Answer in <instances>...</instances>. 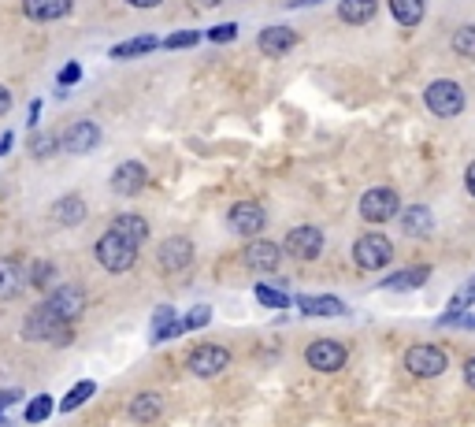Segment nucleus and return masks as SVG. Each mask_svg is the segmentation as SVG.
Listing matches in <instances>:
<instances>
[{"label": "nucleus", "mask_w": 475, "mask_h": 427, "mask_svg": "<svg viewBox=\"0 0 475 427\" xmlns=\"http://www.w3.org/2000/svg\"><path fill=\"white\" fill-rule=\"evenodd\" d=\"M71 327H74V324L56 320L53 308H49L45 301H37L30 313H26V320H23V338H26V342H53V345H63V342H71Z\"/></svg>", "instance_id": "nucleus-1"}, {"label": "nucleus", "mask_w": 475, "mask_h": 427, "mask_svg": "<svg viewBox=\"0 0 475 427\" xmlns=\"http://www.w3.org/2000/svg\"><path fill=\"white\" fill-rule=\"evenodd\" d=\"M93 257L104 271H111V276H123V271H131L138 264V246H131L127 238H119L115 230H104V235L97 238L93 246Z\"/></svg>", "instance_id": "nucleus-2"}, {"label": "nucleus", "mask_w": 475, "mask_h": 427, "mask_svg": "<svg viewBox=\"0 0 475 427\" xmlns=\"http://www.w3.org/2000/svg\"><path fill=\"white\" fill-rule=\"evenodd\" d=\"M423 104H427L431 115H439V120H457V115L464 112V104H468V93L460 90V82L439 79V82H431L423 90Z\"/></svg>", "instance_id": "nucleus-3"}, {"label": "nucleus", "mask_w": 475, "mask_h": 427, "mask_svg": "<svg viewBox=\"0 0 475 427\" xmlns=\"http://www.w3.org/2000/svg\"><path fill=\"white\" fill-rule=\"evenodd\" d=\"M353 260L361 271H383L393 264V242L386 235H379V230H368V235L353 242Z\"/></svg>", "instance_id": "nucleus-4"}, {"label": "nucleus", "mask_w": 475, "mask_h": 427, "mask_svg": "<svg viewBox=\"0 0 475 427\" xmlns=\"http://www.w3.org/2000/svg\"><path fill=\"white\" fill-rule=\"evenodd\" d=\"M405 368H409V375H416V379H439V375L450 368V357H446L442 345L420 342V345H409V349H405Z\"/></svg>", "instance_id": "nucleus-5"}, {"label": "nucleus", "mask_w": 475, "mask_h": 427, "mask_svg": "<svg viewBox=\"0 0 475 427\" xmlns=\"http://www.w3.org/2000/svg\"><path fill=\"white\" fill-rule=\"evenodd\" d=\"M305 361H308L312 372L331 375V372H342V368H345L349 349H345L338 338H315V342H308V349H305Z\"/></svg>", "instance_id": "nucleus-6"}, {"label": "nucleus", "mask_w": 475, "mask_h": 427, "mask_svg": "<svg viewBox=\"0 0 475 427\" xmlns=\"http://www.w3.org/2000/svg\"><path fill=\"white\" fill-rule=\"evenodd\" d=\"M402 212V198H398V189H390V186H372L364 189V198H361V219L364 223H386Z\"/></svg>", "instance_id": "nucleus-7"}, {"label": "nucleus", "mask_w": 475, "mask_h": 427, "mask_svg": "<svg viewBox=\"0 0 475 427\" xmlns=\"http://www.w3.org/2000/svg\"><path fill=\"white\" fill-rule=\"evenodd\" d=\"M283 249L294 260H315V257L324 253V230L315 227V223H297L290 235L283 238Z\"/></svg>", "instance_id": "nucleus-8"}, {"label": "nucleus", "mask_w": 475, "mask_h": 427, "mask_svg": "<svg viewBox=\"0 0 475 427\" xmlns=\"http://www.w3.org/2000/svg\"><path fill=\"white\" fill-rule=\"evenodd\" d=\"M227 227L234 230V235H242V238H257L260 230L267 227V209L260 201H238L227 212Z\"/></svg>", "instance_id": "nucleus-9"}, {"label": "nucleus", "mask_w": 475, "mask_h": 427, "mask_svg": "<svg viewBox=\"0 0 475 427\" xmlns=\"http://www.w3.org/2000/svg\"><path fill=\"white\" fill-rule=\"evenodd\" d=\"M45 305L56 313V320L63 324H74L78 316H82V308H86V290L78 286V283H60L56 290H49Z\"/></svg>", "instance_id": "nucleus-10"}, {"label": "nucleus", "mask_w": 475, "mask_h": 427, "mask_svg": "<svg viewBox=\"0 0 475 427\" xmlns=\"http://www.w3.org/2000/svg\"><path fill=\"white\" fill-rule=\"evenodd\" d=\"M186 364H189V372H193L197 379H216V375H223V368L230 364V354H227V345H219V342H205V345L193 349Z\"/></svg>", "instance_id": "nucleus-11"}, {"label": "nucleus", "mask_w": 475, "mask_h": 427, "mask_svg": "<svg viewBox=\"0 0 475 427\" xmlns=\"http://www.w3.org/2000/svg\"><path fill=\"white\" fill-rule=\"evenodd\" d=\"M193 257H197V249H193V242L182 238V235L164 238L160 249H156V264H160L164 276H179V271H186V267L193 264Z\"/></svg>", "instance_id": "nucleus-12"}, {"label": "nucleus", "mask_w": 475, "mask_h": 427, "mask_svg": "<svg viewBox=\"0 0 475 427\" xmlns=\"http://www.w3.org/2000/svg\"><path fill=\"white\" fill-rule=\"evenodd\" d=\"M60 145L63 152H71V157H82V152H93L101 145V127L93 120H74L63 134H60Z\"/></svg>", "instance_id": "nucleus-13"}, {"label": "nucleus", "mask_w": 475, "mask_h": 427, "mask_svg": "<svg viewBox=\"0 0 475 427\" xmlns=\"http://www.w3.org/2000/svg\"><path fill=\"white\" fill-rule=\"evenodd\" d=\"M145 182H149V168L141 160H123L111 171V189L119 193V198H138V193L145 189Z\"/></svg>", "instance_id": "nucleus-14"}, {"label": "nucleus", "mask_w": 475, "mask_h": 427, "mask_svg": "<svg viewBox=\"0 0 475 427\" xmlns=\"http://www.w3.org/2000/svg\"><path fill=\"white\" fill-rule=\"evenodd\" d=\"M297 30H290V26H267V30H260V37H257V49L264 53V56H286V53H294L297 49Z\"/></svg>", "instance_id": "nucleus-15"}, {"label": "nucleus", "mask_w": 475, "mask_h": 427, "mask_svg": "<svg viewBox=\"0 0 475 427\" xmlns=\"http://www.w3.org/2000/svg\"><path fill=\"white\" fill-rule=\"evenodd\" d=\"M23 286H30V276L19 257H0V301H12L15 294H23Z\"/></svg>", "instance_id": "nucleus-16"}, {"label": "nucleus", "mask_w": 475, "mask_h": 427, "mask_svg": "<svg viewBox=\"0 0 475 427\" xmlns=\"http://www.w3.org/2000/svg\"><path fill=\"white\" fill-rule=\"evenodd\" d=\"M242 260H246V267H253V271H275V267L283 264V246L264 242V238H253V242L246 246Z\"/></svg>", "instance_id": "nucleus-17"}, {"label": "nucleus", "mask_w": 475, "mask_h": 427, "mask_svg": "<svg viewBox=\"0 0 475 427\" xmlns=\"http://www.w3.org/2000/svg\"><path fill=\"white\" fill-rule=\"evenodd\" d=\"M74 8V0H23V15L30 23H60Z\"/></svg>", "instance_id": "nucleus-18"}, {"label": "nucleus", "mask_w": 475, "mask_h": 427, "mask_svg": "<svg viewBox=\"0 0 475 427\" xmlns=\"http://www.w3.org/2000/svg\"><path fill=\"white\" fill-rule=\"evenodd\" d=\"M108 230H115V235H119V238H127L131 246H141V242L149 238V219L138 216V212H119V216L111 219Z\"/></svg>", "instance_id": "nucleus-19"}, {"label": "nucleus", "mask_w": 475, "mask_h": 427, "mask_svg": "<svg viewBox=\"0 0 475 427\" xmlns=\"http://www.w3.org/2000/svg\"><path fill=\"white\" fill-rule=\"evenodd\" d=\"M402 230L409 238H427L434 230V212L427 205H409L402 209Z\"/></svg>", "instance_id": "nucleus-20"}, {"label": "nucleus", "mask_w": 475, "mask_h": 427, "mask_svg": "<svg viewBox=\"0 0 475 427\" xmlns=\"http://www.w3.org/2000/svg\"><path fill=\"white\" fill-rule=\"evenodd\" d=\"M60 227H78L86 219V201H82V193H63V198L53 205V212H49Z\"/></svg>", "instance_id": "nucleus-21"}, {"label": "nucleus", "mask_w": 475, "mask_h": 427, "mask_svg": "<svg viewBox=\"0 0 475 427\" xmlns=\"http://www.w3.org/2000/svg\"><path fill=\"white\" fill-rule=\"evenodd\" d=\"M127 412H131L134 423H152V420H160V416H164V394H156V391L134 394V402H131Z\"/></svg>", "instance_id": "nucleus-22"}, {"label": "nucleus", "mask_w": 475, "mask_h": 427, "mask_svg": "<svg viewBox=\"0 0 475 427\" xmlns=\"http://www.w3.org/2000/svg\"><path fill=\"white\" fill-rule=\"evenodd\" d=\"M297 308L312 320H334V316H345V305L338 297H297Z\"/></svg>", "instance_id": "nucleus-23"}, {"label": "nucleus", "mask_w": 475, "mask_h": 427, "mask_svg": "<svg viewBox=\"0 0 475 427\" xmlns=\"http://www.w3.org/2000/svg\"><path fill=\"white\" fill-rule=\"evenodd\" d=\"M186 327H182V320L175 316V308L171 305H160L152 313V345H160V342H168V338H175V335H182Z\"/></svg>", "instance_id": "nucleus-24"}, {"label": "nucleus", "mask_w": 475, "mask_h": 427, "mask_svg": "<svg viewBox=\"0 0 475 427\" xmlns=\"http://www.w3.org/2000/svg\"><path fill=\"white\" fill-rule=\"evenodd\" d=\"M375 8H379V0H342L338 19L349 23V26H364V23L375 19Z\"/></svg>", "instance_id": "nucleus-25"}, {"label": "nucleus", "mask_w": 475, "mask_h": 427, "mask_svg": "<svg viewBox=\"0 0 475 427\" xmlns=\"http://www.w3.org/2000/svg\"><path fill=\"white\" fill-rule=\"evenodd\" d=\"M431 279V267H405V271H393V276L383 279V290H416Z\"/></svg>", "instance_id": "nucleus-26"}, {"label": "nucleus", "mask_w": 475, "mask_h": 427, "mask_svg": "<svg viewBox=\"0 0 475 427\" xmlns=\"http://www.w3.org/2000/svg\"><path fill=\"white\" fill-rule=\"evenodd\" d=\"M164 42H156L152 34H141V37H131V42H119L111 49V60H131V56H149L152 49H160Z\"/></svg>", "instance_id": "nucleus-27"}, {"label": "nucleus", "mask_w": 475, "mask_h": 427, "mask_svg": "<svg viewBox=\"0 0 475 427\" xmlns=\"http://www.w3.org/2000/svg\"><path fill=\"white\" fill-rule=\"evenodd\" d=\"M253 297H257L264 308H279V313H283V308H290V294H286L279 283H257V286H253Z\"/></svg>", "instance_id": "nucleus-28"}, {"label": "nucleus", "mask_w": 475, "mask_h": 427, "mask_svg": "<svg viewBox=\"0 0 475 427\" xmlns=\"http://www.w3.org/2000/svg\"><path fill=\"white\" fill-rule=\"evenodd\" d=\"M93 394H97V383H93V379H82L78 386H71V391H67V398L60 402V412H74V409H82Z\"/></svg>", "instance_id": "nucleus-29"}, {"label": "nucleus", "mask_w": 475, "mask_h": 427, "mask_svg": "<svg viewBox=\"0 0 475 427\" xmlns=\"http://www.w3.org/2000/svg\"><path fill=\"white\" fill-rule=\"evenodd\" d=\"M390 12L402 26H420L423 19V0H390Z\"/></svg>", "instance_id": "nucleus-30"}, {"label": "nucleus", "mask_w": 475, "mask_h": 427, "mask_svg": "<svg viewBox=\"0 0 475 427\" xmlns=\"http://www.w3.org/2000/svg\"><path fill=\"white\" fill-rule=\"evenodd\" d=\"M26 149H30L34 160H49V157H56L63 145H60V134H34V138L26 141Z\"/></svg>", "instance_id": "nucleus-31"}, {"label": "nucleus", "mask_w": 475, "mask_h": 427, "mask_svg": "<svg viewBox=\"0 0 475 427\" xmlns=\"http://www.w3.org/2000/svg\"><path fill=\"white\" fill-rule=\"evenodd\" d=\"M453 53L457 56H464V60H475V26H460L457 34H453Z\"/></svg>", "instance_id": "nucleus-32"}, {"label": "nucleus", "mask_w": 475, "mask_h": 427, "mask_svg": "<svg viewBox=\"0 0 475 427\" xmlns=\"http://www.w3.org/2000/svg\"><path fill=\"white\" fill-rule=\"evenodd\" d=\"M53 405H56V402H53L49 394H37V398L26 405V412H23V416H26V423H42V420H49Z\"/></svg>", "instance_id": "nucleus-33"}, {"label": "nucleus", "mask_w": 475, "mask_h": 427, "mask_svg": "<svg viewBox=\"0 0 475 427\" xmlns=\"http://www.w3.org/2000/svg\"><path fill=\"white\" fill-rule=\"evenodd\" d=\"M193 45H201V34H197V30H179V34L164 37V49H171V53H179V49H193Z\"/></svg>", "instance_id": "nucleus-34"}, {"label": "nucleus", "mask_w": 475, "mask_h": 427, "mask_svg": "<svg viewBox=\"0 0 475 427\" xmlns=\"http://www.w3.org/2000/svg\"><path fill=\"white\" fill-rule=\"evenodd\" d=\"M53 276H56V267H53L49 260H37V264L30 267V286H34V290H45V286L53 283Z\"/></svg>", "instance_id": "nucleus-35"}, {"label": "nucleus", "mask_w": 475, "mask_h": 427, "mask_svg": "<svg viewBox=\"0 0 475 427\" xmlns=\"http://www.w3.org/2000/svg\"><path fill=\"white\" fill-rule=\"evenodd\" d=\"M208 324H212V308H208V305H197V308H189V313H186V320H182V327H186V331L208 327Z\"/></svg>", "instance_id": "nucleus-36"}, {"label": "nucleus", "mask_w": 475, "mask_h": 427, "mask_svg": "<svg viewBox=\"0 0 475 427\" xmlns=\"http://www.w3.org/2000/svg\"><path fill=\"white\" fill-rule=\"evenodd\" d=\"M234 37H238V26H234V23H227V26H212V30H208V42H216V45L234 42Z\"/></svg>", "instance_id": "nucleus-37"}, {"label": "nucleus", "mask_w": 475, "mask_h": 427, "mask_svg": "<svg viewBox=\"0 0 475 427\" xmlns=\"http://www.w3.org/2000/svg\"><path fill=\"white\" fill-rule=\"evenodd\" d=\"M471 301H475V279H471V283H468V290H464V294H457V297H453V301H450V313H453V316H457V313H460V308H468V305H471Z\"/></svg>", "instance_id": "nucleus-38"}, {"label": "nucleus", "mask_w": 475, "mask_h": 427, "mask_svg": "<svg viewBox=\"0 0 475 427\" xmlns=\"http://www.w3.org/2000/svg\"><path fill=\"white\" fill-rule=\"evenodd\" d=\"M78 79H82V67H78V63H67V67L60 71V86H74Z\"/></svg>", "instance_id": "nucleus-39"}, {"label": "nucleus", "mask_w": 475, "mask_h": 427, "mask_svg": "<svg viewBox=\"0 0 475 427\" xmlns=\"http://www.w3.org/2000/svg\"><path fill=\"white\" fill-rule=\"evenodd\" d=\"M23 402V391L19 386H8V391H0V412H5L8 405H19Z\"/></svg>", "instance_id": "nucleus-40"}, {"label": "nucleus", "mask_w": 475, "mask_h": 427, "mask_svg": "<svg viewBox=\"0 0 475 427\" xmlns=\"http://www.w3.org/2000/svg\"><path fill=\"white\" fill-rule=\"evenodd\" d=\"M464 383H468V391H475V357L464 361Z\"/></svg>", "instance_id": "nucleus-41"}, {"label": "nucleus", "mask_w": 475, "mask_h": 427, "mask_svg": "<svg viewBox=\"0 0 475 427\" xmlns=\"http://www.w3.org/2000/svg\"><path fill=\"white\" fill-rule=\"evenodd\" d=\"M464 189L475 198V160H471V164H468V171H464Z\"/></svg>", "instance_id": "nucleus-42"}, {"label": "nucleus", "mask_w": 475, "mask_h": 427, "mask_svg": "<svg viewBox=\"0 0 475 427\" xmlns=\"http://www.w3.org/2000/svg\"><path fill=\"white\" fill-rule=\"evenodd\" d=\"M123 5H131V8H160L164 0H123Z\"/></svg>", "instance_id": "nucleus-43"}, {"label": "nucleus", "mask_w": 475, "mask_h": 427, "mask_svg": "<svg viewBox=\"0 0 475 427\" xmlns=\"http://www.w3.org/2000/svg\"><path fill=\"white\" fill-rule=\"evenodd\" d=\"M8 108H12V93H8L5 86H0V115H5Z\"/></svg>", "instance_id": "nucleus-44"}, {"label": "nucleus", "mask_w": 475, "mask_h": 427, "mask_svg": "<svg viewBox=\"0 0 475 427\" xmlns=\"http://www.w3.org/2000/svg\"><path fill=\"white\" fill-rule=\"evenodd\" d=\"M12 138H15L12 131H8V134H0V152H8V149H12Z\"/></svg>", "instance_id": "nucleus-45"}, {"label": "nucleus", "mask_w": 475, "mask_h": 427, "mask_svg": "<svg viewBox=\"0 0 475 427\" xmlns=\"http://www.w3.org/2000/svg\"><path fill=\"white\" fill-rule=\"evenodd\" d=\"M189 5H193V8H216L219 0H189Z\"/></svg>", "instance_id": "nucleus-46"}, {"label": "nucleus", "mask_w": 475, "mask_h": 427, "mask_svg": "<svg viewBox=\"0 0 475 427\" xmlns=\"http://www.w3.org/2000/svg\"><path fill=\"white\" fill-rule=\"evenodd\" d=\"M305 5H320V0H294V8H305Z\"/></svg>", "instance_id": "nucleus-47"}]
</instances>
